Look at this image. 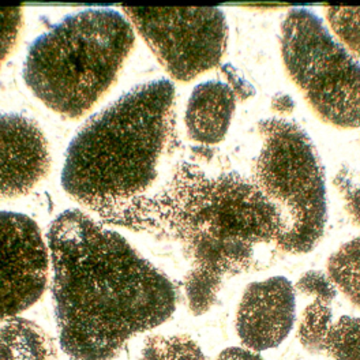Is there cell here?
Wrapping results in <instances>:
<instances>
[{"mask_svg":"<svg viewBox=\"0 0 360 360\" xmlns=\"http://www.w3.org/2000/svg\"><path fill=\"white\" fill-rule=\"evenodd\" d=\"M89 209L108 224L179 245L190 262L183 285L194 315L216 304L225 278L265 268L280 251L276 209L254 180L232 169L180 161L158 193Z\"/></svg>","mask_w":360,"mask_h":360,"instance_id":"cell-1","label":"cell"},{"mask_svg":"<svg viewBox=\"0 0 360 360\" xmlns=\"http://www.w3.org/2000/svg\"><path fill=\"white\" fill-rule=\"evenodd\" d=\"M46 245L58 335L70 359L113 360L131 338L175 313L172 281L82 210L55 217Z\"/></svg>","mask_w":360,"mask_h":360,"instance_id":"cell-2","label":"cell"},{"mask_svg":"<svg viewBox=\"0 0 360 360\" xmlns=\"http://www.w3.org/2000/svg\"><path fill=\"white\" fill-rule=\"evenodd\" d=\"M175 86L167 78L127 90L89 117L68 145L62 187L85 206L142 195L158 178L174 127Z\"/></svg>","mask_w":360,"mask_h":360,"instance_id":"cell-3","label":"cell"},{"mask_svg":"<svg viewBox=\"0 0 360 360\" xmlns=\"http://www.w3.org/2000/svg\"><path fill=\"white\" fill-rule=\"evenodd\" d=\"M134 43L133 25L122 13L86 8L29 45L23 79L49 110L81 117L112 85Z\"/></svg>","mask_w":360,"mask_h":360,"instance_id":"cell-4","label":"cell"},{"mask_svg":"<svg viewBox=\"0 0 360 360\" xmlns=\"http://www.w3.org/2000/svg\"><path fill=\"white\" fill-rule=\"evenodd\" d=\"M262 139L251 179L280 219L278 250H314L328 224L325 171L311 138L296 123L270 117L258 122Z\"/></svg>","mask_w":360,"mask_h":360,"instance_id":"cell-5","label":"cell"},{"mask_svg":"<svg viewBox=\"0 0 360 360\" xmlns=\"http://www.w3.org/2000/svg\"><path fill=\"white\" fill-rule=\"evenodd\" d=\"M280 48L290 78L322 122L360 127V63L315 13L291 8L281 22Z\"/></svg>","mask_w":360,"mask_h":360,"instance_id":"cell-6","label":"cell"},{"mask_svg":"<svg viewBox=\"0 0 360 360\" xmlns=\"http://www.w3.org/2000/svg\"><path fill=\"white\" fill-rule=\"evenodd\" d=\"M122 10L168 74L188 82L216 68L226 51L228 22L219 7H131Z\"/></svg>","mask_w":360,"mask_h":360,"instance_id":"cell-7","label":"cell"},{"mask_svg":"<svg viewBox=\"0 0 360 360\" xmlns=\"http://www.w3.org/2000/svg\"><path fill=\"white\" fill-rule=\"evenodd\" d=\"M49 250L34 220L0 212V319L30 309L44 295Z\"/></svg>","mask_w":360,"mask_h":360,"instance_id":"cell-8","label":"cell"},{"mask_svg":"<svg viewBox=\"0 0 360 360\" xmlns=\"http://www.w3.org/2000/svg\"><path fill=\"white\" fill-rule=\"evenodd\" d=\"M296 295L284 276L251 283L236 311V333L245 348L262 352L277 348L292 332Z\"/></svg>","mask_w":360,"mask_h":360,"instance_id":"cell-9","label":"cell"},{"mask_svg":"<svg viewBox=\"0 0 360 360\" xmlns=\"http://www.w3.org/2000/svg\"><path fill=\"white\" fill-rule=\"evenodd\" d=\"M49 168L48 141L37 122L22 113L0 112V198L30 193Z\"/></svg>","mask_w":360,"mask_h":360,"instance_id":"cell-10","label":"cell"},{"mask_svg":"<svg viewBox=\"0 0 360 360\" xmlns=\"http://www.w3.org/2000/svg\"><path fill=\"white\" fill-rule=\"evenodd\" d=\"M236 110V96L219 79L197 85L187 101L184 124L188 136L203 145H216L228 133Z\"/></svg>","mask_w":360,"mask_h":360,"instance_id":"cell-11","label":"cell"},{"mask_svg":"<svg viewBox=\"0 0 360 360\" xmlns=\"http://www.w3.org/2000/svg\"><path fill=\"white\" fill-rule=\"evenodd\" d=\"M0 360H58L53 340L43 328L20 316L0 319Z\"/></svg>","mask_w":360,"mask_h":360,"instance_id":"cell-12","label":"cell"},{"mask_svg":"<svg viewBox=\"0 0 360 360\" xmlns=\"http://www.w3.org/2000/svg\"><path fill=\"white\" fill-rule=\"evenodd\" d=\"M326 270L338 291L360 310V236L340 246L328 258Z\"/></svg>","mask_w":360,"mask_h":360,"instance_id":"cell-13","label":"cell"},{"mask_svg":"<svg viewBox=\"0 0 360 360\" xmlns=\"http://www.w3.org/2000/svg\"><path fill=\"white\" fill-rule=\"evenodd\" d=\"M333 322L332 303L314 299L302 313L297 325L300 345L310 354L322 355L323 341Z\"/></svg>","mask_w":360,"mask_h":360,"instance_id":"cell-14","label":"cell"},{"mask_svg":"<svg viewBox=\"0 0 360 360\" xmlns=\"http://www.w3.org/2000/svg\"><path fill=\"white\" fill-rule=\"evenodd\" d=\"M322 355L333 360H360V316L342 315L332 322Z\"/></svg>","mask_w":360,"mask_h":360,"instance_id":"cell-15","label":"cell"},{"mask_svg":"<svg viewBox=\"0 0 360 360\" xmlns=\"http://www.w3.org/2000/svg\"><path fill=\"white\" fill-rule=\"evenodd\" d=\"M139 360H207L200 345L187 336L146 338Z\"/></svg>","mask_w":360,"mask_h":360,"instance_id":"cell-16","label":"cell"},{"mask_svg":"<svg viewBox=\"0 0 360 360\" xmlns=\"http://www.w3.org/2000/svg\"><path fill=\"white\" fill-rule=\"evenodd\" d=\"M325 17L341 45L360 58V7L325 6Z\"/></svg>","mask_w":360,"mask_h":360,"instance_id":"cell-17","label":"cell"},{"mask_svg":"<svg viewBox=\"0 0 360 360\" xmlns=\"http://www.w3.org/2000/svg\"><path fill=\"white\" fill-rule=\"evenodd\" d=\"M333 184L341 194L345 212L351 221L360 226V179L358 175L349 167L342 165L333 178Z\"/></svg>","mask_w":360,"mask_h":360,"instance_id":"cell-18","label":"cell"},{"mask_svg":"<svg viewBox=\"0 0 360 360\" xmlns=\"http://www.w3.org/2000/svg\"><path fill=\"white\" fill-rule=\"evenodd\" d=\"M297 292L319 299L323 302L333 303L338 296V288L329 278V276L319 270H309L303 273L295 285Z\"/></svg>","mask_w":360,"mask_h":360,"instance_id":"cell-19","label":"cell"},{"mask_svg":"<svg viewBox=\"0 0 360 360\" xmlns=\"http://www.w3.org/2000/svg\"><path fill=\"white\" fill-rule=\"evenodd\" d=\"M22 17V7H0V66L17 43Z\"/></svg>","mask_w":360,"mask_h":360,"instance_id":"cell-20","label":"cell"},{"mask_svg":"<svg viewBox=\"0 0 360 360\" xmlns=\"http://www.w3.org/2000/svg\"><path fill=\"white\" fill-rule=\"evenodd\" d=\"M221 72L224 74V77L228 81V86L232 89L233 94L236 96V98H239L242 101H246L255 94L254 86L248 82L243 75H240L239 70L235 68L233 65H231V63L221 65Z\"/></svg>","mask_w":360,"mask_h":360,"instance_id":"cell-21","label":"cell"},{"mask_svg":"<svg viewBox=\"0 0 360 360\" xmlns=\"http://www.w3.org/2000/svg\"><path fill=\"white\" fill-rule=\"evenodd\" d=\"M217 360H265L258 352L242 347H231L224 349Z\"/></svg>","mask_w":360,"mask_h":360,"instance_id":"cell-22","label":"cell"},{"mask_svg":"<svg viewBox=\"0 0 360 360\" xmlns=\"http://www.w3.org/2000/svg\"><path fill=\"white\" fill-rule=\"evenodd\" d=\"M296 108V103L288 93L280 91L271 97V110L280 115H290Z\"/></svg>","mask_w":360,"mask_h":360,"instance_id":"cell-23","label":"cell"}]
</instances>
